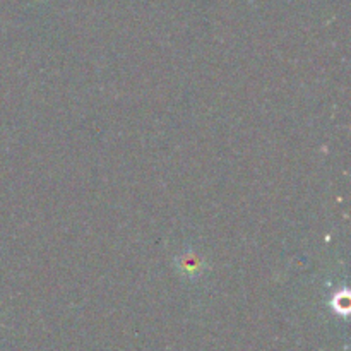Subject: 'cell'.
<instances>
[{
    "mask_svg": "<svg viewBox=\"0 0 351 351\" xmlns=\"http://www.w3.org/2000/svg\"><path fill=\"white\" fill-rule=\"evenodd\" d=\"M199 267H201V263H199L197 257L185 256V261L180 259V269L182 271H187L189 274H191V273H199Z\"/></svg>",
    "mask_w": 351,
    "mask_h": 351,
    "instance_id": "1",
    "label": "cell"
}]
</instances>
